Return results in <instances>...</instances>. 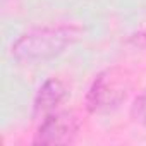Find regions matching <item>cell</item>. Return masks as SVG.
<instances>
[{
    "label": "cell",
    "instance_id": "cell-1",
    "mask_svg": "<svg viewBox=\"0 0 146 146\" xmlns=\"http://www.w3.org/2000/svg\"><path fill=\"white\" fill-rule=\"evenodd\" d=\"M79 38V28L72 24L41 26L21 35L12 43V57L21 64L46 62L60 55Z\"/></svg>",
    "mask_w": 146,
    "mask_h": 146
},
{
    "label": "cell",
    "instance_id": "cell-2",
    "mask_svg": "<svg viewBox=\"0 0 146 146\" xmlns=\"http://www.w3.org/2000/svg\"><path fill=\"white\" fill-rule=\"evenodd\" d=\"M131 91V79L127 72L112 67L105 69L93 79L88 95L86 108L90 113H108L119 108Z\"/></svg>",
    "mask_w": 146,
    "mask_h": 146
},
{
    "label": "cell",
    "instance_id": "cell-5",
    "mask_svg": "<svg viewBox=\"0 0 146 146\" xmlns=\"http://www.w3.org/2000/svg\"><path fill=\"white\" fill-rule=\"evenodd\" d=\"M131 117L134 122L146 125V90L136 96V100L131 107Z\"/></svg>",
    "mask_w": 146,
    "mask_h": 146
},
{
    "label": "cell",
    "instance_id": "cell-3",
    "mask_svg": "<svg viewBox=\"0 0 146 146\" xmlns=\"http://www.w3.org/2000/svg\"><path fill=\"white\" fill-rule=\"evenodd\" d=\"M81 122L72 112H53L46 115L36 134L35 144H70L79 132Z\"/></svg>",
    "mask_w": 146,
    "mask_h": 146
},
{
    "label": "cell",
    "instance_id": "cell-4",
    "mask_svg": "<svg viewBox=\"0 0 146 146\" xmlns=\"http://www.w3.org/2000/svg\"><path fill=\"white\" fill-rule=\"evenodd\" d=\"M65 95H67V90L60 79H57V78L46 79L40 86V90L33 100V117L45 119L46 115L53 113L58 108V105L64 102Z\"/></svg>",
    "mask_w": 146,
    "mask_h": 146
}]
</instances>
